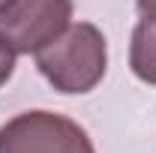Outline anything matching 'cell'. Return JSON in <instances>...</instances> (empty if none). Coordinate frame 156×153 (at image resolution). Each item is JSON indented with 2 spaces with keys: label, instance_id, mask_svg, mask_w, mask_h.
<instances>
[{
  "label": "cell",
  "instance_id": "obj_3",
  "mask_svg": "<svg viewBox=\"0 0 156 153\" xmlns=\"http://www.w3.org/2000/svg\"><path fill=\"white\" fill-rule=\"evenodd\" d=\"M72 0H3L0 36L15 54H36L69 27Z\"/></svg>",
  "mask_w": 156,
  "mask_h": 153
},
{
  "label": "cell",
  "instance_id": "obj_6",
  "mask_svg": "<svg viewBox=\"0 0 156 153\" xmlns=\"http://www.w3.org/2000/svg\"><path fill=\"white\" fill-rule=\"evenodd\" d=\"M141 15H156V0H135Z\"/></svg>",
  "mask_w": 156,
  "mask_h": 153
},
{
  "label": "cell",
  "instance_id": "obj_5",
  "mask_svg": "<svg viewBox=\"0 0 156 153\" xmlns=\"http://www.w3.org/2000/svg\"><path fill=\"white\" fill-rule=\"evenodd\" d=\"M12 72H15V51L9 48V42L0 36V87L12 78Z\"/></svg>",
  "mask_w": 156,
  "mask_h": 153
},
{
  "label": "cell",
  "instance_id": "obj_7",
  "mask_svg": "<svg viewBox=\"0 0 156 153\" xmlns=\"http://www.w3.org/2000/svg\"><path fill=\"white\" fill-rule=\"evenodd\" d=\"M0 3H3V0H0Z\"/></svg>",
  "mask_w": 156,
  "mask_h": 153
},
{
  "label": "cell",
  "instance_id": "obj_2",
  "mask_svg": "<svg viewBox=\"0 0 156 153\" xmlns=\"http://www.w3.org/2000/svg\"><path fill=\"white\" fill-rule=\"evenodd\" d=\"M0 153H96L75 120L54 111H24L0 126Z\"/></svg>",
  "mask_w": 156,
  "mask_h": 153
},
{
  "label": "cell",
  "instance_id": "obj_4",
  "mask_svg": "<svg viewBox=\"0 0 156 153\" xmlns=\"http://www.w3.org/2000/svg\"><path fill=\"white\" fill-rule=\"evenodd\" d=\"M129 66L138 81L156 84V15H144L132 30Z\"/></svg>",
  "mask_w": 156,
  "mask_h": 153
},
{
  "label": "cell",
  "instance_id": "obj_1",
  "mask_svg": "<svg viewBox=\"0 0 156 153\" xmlns=\"http://www.w3.org/2000/svg\"><path fill=\"white\" fill-rule=\"evenodd\" d=\"M36 66L60 93H90L105 78L108 45L96 24H69L54 42L36 51Z\"/></svg>",
  "mask_w": 156,
  "mask_h": 153
}]
</instances>
